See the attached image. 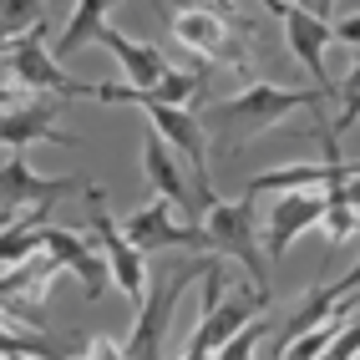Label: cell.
<instances>
[{"label": "cell", "mask_w": 360, "mask_h": 360, "mask_svg": "<svg viewBox=\"0 0 360 360\" xmlns=\"http://www.w3.org/2000/svg\"><path fill=\"white\" fill-rule=\"evenodd\" d=\"M203 249L208 254H224V259H233V264H244V274H249V290L259 295V300H269V264H264V254H259V233H254V203L249 198H233V203H224V198H213L208 208H203Z\"/></svg>", "instance_id": "obj_1"}, {"label": "cell", "mask_w": 360, "mask_h": 360, "mask_svg": "<svg viewBox=\"0 0 360 360\" xmlns=\"http://www.w3.org/2000/svg\"><path fill=\"white\" fill-rule=\"evenodd\" d=\"M6 56H11V71H15V82L26 91H56V102L97 97V82H77V77H66V71L51 61V51H46V20L31 26L26 36H15L6 46Z\"/></svg>", "instance_id": "obj_2"}, {"label": "cell", "mask_w": 360, "mask_h": 360, "mask_svg": "<svg viewBox=\"0 0 360 360\" xmlns=\"http://www.w3.org/2000/svg\"><path fill=\"white\" fill-rule=\"evenodd\" d=\"M315 102H325L320 91H295V86H269V82H259V86H244L233 102H219L208 117H213V122H233V127L264 132V127L284 122L290 112H300V107H315Z\"/></svg>", "instance_id": "obj_3"}, {"label": "cell", "mask_w": 360, "mask_h": 360, "mask_svg": "<svg viewBox=\"0 0 360 360\" xmlns=\"http://www.w3.org/2000/svg\"><path fill=\"white\" fill-rule=\"evenodd\" d=\"M86 208H91V229H97V238H102L107 274L117 279V290H122L132 304H142V300H148V259H142L127 238H122L117 219H112L107 203H102V188H91V183H86Z\"/></svg>", "instance_id": "obj_4"}, {"label": "cell", "mask_w": 360, "mask_h": 360, "mask_svg": "<svg viewBox=\"0 0 360 360\" xmlns=\"http://www.w3.org/2000/svg\"><path fill=\"white\" fill-rule=\"evenodd\" d=\"M208 264V259H203ZM203 264H188V269H173V279L158 284V290H148V300L137 304V325L127 335V360H162V335H167V320H173V304L178 295L188 290V279L203 274Z\"/></svg>", "instance_id": "obj_5"}, {"label": "cell", "mask_w": 360, "mask_h": 360, "mask_svg": "<svg viewBox=\"0 0 360 360\" xmlns=\"http://www.w3.org/2000/svg\"><path fill=\"white\" fill-rule=\"evenodd\" d=\"M320 213H325V193H279L269 203V213H264V244H259L264 264L290 254L295 238L320 224Z\"/></svg>", "instance_id": "obj_6"}, {"label": "cell", "mask_w": 360, "mask_h": 360, "mask_svg": "<svg viewBox=\"0 0 360 360\" xmlns=\"http://www.w3.org/2000/svg\"><path fill=\"white\" fill-rule=\"evenodd\" d=\"M117 229H122V238H127L142 259H148V254H162V249H203V229H198V224H178L167 203L137 208L132 219L117 224Z\"/></svg>", "instance_id": "obj_7"}, {"label": "cell", "mask_w": 360, "mask_h": 360, "mask_svg": "<svg viewBox=\"0 0 360 360\" xmlns=\"http://www.w3.org/2000/svg\"><path fill=\"white\" fill-rule=\"evenodd\" d=\"M279 20H284V31H290V51H295V61L315 77V91L320 97H330V77H325V46H330V20L325 15H315L309 6H269Z\"/></svg>", "instance_id": "obj_8"}, {"label": "cell", "mask_w": 360, "mask_h": 360, "mask_svg": "<svg viewBox=\"0 0 360 360\" xmlns=\"http://www.w3.org/2000/svg\"><path fill=\"white\" fill-rule=\"evenodd\" d=\"M355 178V162L345 158H325V162H295V167H274V173H259L249 178L244 198L254 203L259 193H325L335 183H350Z\"/></svg>", "instance_id": "obj_9"}, {"label": "cell", "mask_w": 360, "mask_h": 360, "mask_svg": "<svg viewBox=\"0 0 360 360\" xmlns=\"http://www.w3.org/2000/svg\"><path fill=\"white\" fill-rule=\"evenodd\" d=\"M61 193H71V178H41L26 162V153H11L6 162H0V213L51 208Z\"/></svg>", "instance_id": "obj_10"}, {"label": "cell", "mask_w": 360, "mask_h": 360, "mask_svg": "<svg viewBox=\"0 0 360 360\" xmlns=\"http://www.w3.org/2000/svg\"><path fill=\"white\" fill-rule=\"evenodd\" d=\"M173 36L188 46V51H198L208 61H233L244 66V56H238V46L224 26V15L213 6H193V11H173Z\"/></svg>", "instance_id": "obj_11"}, {"label": "cell", "mask_w": 360, "mask_h": 360, "mask_svg": "<svg viewBox=\"0 0 360 360\" xmlns=\"http://www.w3.org/2000/svg\"><path fill=\"white\" fill-rule=\"evenodd\" d=\"M142 167H148V183H153L158 203L178 208V213H188V224L203 219V208H198V198H193V183L183 178V167H178L173 148H167V142H162L158 132L148 137V148H142Z\"/></svg>", "instance_id": "obj_12"}, {"label": "cell", "mask_w": 360, "mask_h": 360, "mask_svg": "<svg viewBox=\"0 0 360 360\" xmlns=\"http://www.w3.org/2000/svg\"><path fill=\"white\" fill-rule=\"evenodd\" d=\"M56 112H61L56 97H36V102H26V107L0 112V148L26 153L31 142H61V132H51V127H56Z\"/></svg>", "instance_id": "obj_13"}, {"label": "cell", "mask_w": 360, "mask_h": 360, "mask_svg": "<svg viewBox=\"0 0 360 360\" xmlns=\"http://www.w3.org/2000/svg\"><path fill=\"white\" fill-rule=\"evenodd\" d=\"M46 254L56 259V269H71V274L82 279L86 300H102V295H107V279H112V274H107V259L91 254L77 233H66V229L51 224V229H46Z\"/></svg>", "instance_id": "obj_14"}, {"label": "cell", "mask_w": 360, "mask_h": 360, "mask_svg": "<svg viewBox=\"0 0 360 360\" xmlns=\"http://www.w3.org/2000/svg\"><path fill=\"white\" fill-rule=\"evenodd\" d=\"M107 51L122 61V71H127V86L132 91H153L158 82H162V71H167V61H162V51L158 46H142V41H132V36H122L117 26H102V36H97Z\"/></svg>", "instance_id": "obj_15"}, {"label": "cell", "mask_w": 360, "mask_h": 360, "mask_svg": "<svg viewBox=\"0 0 360 360\" xmlns=\"http://www.w3.org/2000/svg\"><path fill=\"white\" fill-rule=\"evenodd\" d=\"M46 229H51V208H26V213H15V224L0 229V269H20V264L41 259Z\"/></svg>", "instance_id": "obj_16"}, {"label": "cell", "mask_w": 360, "mask_h": 360, "mask_svg": "<svg viewBox=\"0 0 360 360\" xmlns=\"http://www.w3.org/2000/svg\"><path fill=\"white\" fill-rule=\"evenodd\" d=\"M345 295H355V269L340 279V284H330V290H315V295H309L300 309H295V315L290 320H284V330H279V345H274V355L284 350V345H290L295 340V335H309V330H315V325H325L330 315H335V304H340ZM269 355V360H274Z\"/></svg>", "instance_id": "obj_17"}, {"label": "cell", "mask_w": 360, "mask_h": 360, "mask_svg": "<svg viewBox=\"0 0 360 360\" xmlns=\"http://www.w3.org/2000/svg\"><path fill=\"white\" fill-rule=\"evenodd\" d=\"M102 26H107V6H102V0H82V6H71V20H66V31L56 36V46H46V51H51V61L71 56V51H82L86 41H97Z\"/></svg>", "instance_id": "obj_18"}, {"label": "cell", "mask_w": 360, "mask_h": 360, "mask_svg": "<svg viewBox=\"0 0 360 360\" xmlns=\"http://www.w3.org/2000/svg\"><path fill=\"white\" fill-rule=\"evenodd\" d=\"M320 224H325V233H330V244H350V238H355V178L325 188V213H320Z\"/></svg>", "instance_id": "obj_19"}, {"label": "cell", "mask_w": 360, "mask_h": 360, "mask_svg": "<svg viewBox=\"0 0 360 360\" xmlns=\"http://www.w3.org/2000/svg\"><path fill=\"white\" fill-rule=\"evenodd\" d=\"M198 86H203L198 71H173V66H167V71H162V82H158L153 91H142V97L158 102V107H183V112H188V102H193V91H198Z\"/></svg>", "instance_id": "obj_20"}, {"label": "cell", "mask_w": 360, "mask_h": 360, "mask_svg": "<svg viewBox=\"0 0 360 360\" xmlns=\"http://www.w3.org/2000/svg\"><path fill=\"white\" fill-rule=\"evenodd\" d=\"M46 20V6L41 0H0V41H15L20 26H41Z\"/></svg>", "instance_id": "obj_21"}, {"label": "cell", "mask_w": 360, "mask_h": 360, "mask_svg": "<svg viewBox=\"0 0 360 360\" xmlns=\"http://www.w3.org/2000/svg\"><path fill=\"white\" fill-rule=\"evenodd\" d=\"M259 340H264V320H249L244 330H233L229 340L213 350V360H254L259 355Z\"/></svg>", "instance_id": "obj_22"}, {"label": "cell", "mask_w": 360, "mask_h": 360, "mask_svg": "<svg viewBox=\"0 0 360 360\" xmlns=\"http://www.w3.org/2000/svg\"><path fill=\"white\" fill-rule=\"evenodd\" d=\"M330 41H345V46L360 41V20H355V11H350L345 20H335V26H330Z\"/></svg>", "instance_id": "obj_23"}, {"label": "cell", "mask_w": 360, "mask_h": 360, "mask_svg": "<svg viewBox=\"0 0 360 360\" xmlns=\"http://www.w3.org/2000/svg\"><path fill=\"white\" fill-rule=\"evenodd\" d=\"M82 360H127V350H122V345H112V340H91Z\"/></svg>", "instance_id": "obj_24"}, {"label": "cell", "mask_w": 360, "mask_h": 360, "mask_svg": "<svg viewBox=\"0 0 360 360\" xmlns=\"http://www.w3.org/2000/svg\"><path fill=\"white\" fill-rule=\"evenodd\" d=\"M11 107H15V91H11V86H0V112H11Z\"/></svg>", "instance_id": "obj_25"}, {"label": "cell", "mask_w": 360, "mask_h": 360, "mask_svg": "<svg viewBox=\"0 0 360 360\" xmlns=\"http://www.w3.org/2000/svg\"><path fill=\"white\" fill-rule=\"evenodd\" d=\"M6 330H15V320L6 315V309H0V335H6Z\"/></svg>", "instance_id": "obj_26"}, {"label": "cell", "mask_w": 360, "mask_h": 360, "mask_svg": "<svg viewBox=\"0 0 360 360\" xmlns=\"http://www.w3.org/2000/svg\"><path fill=\"white\" fill-rule=\"evenodd\" d=\"M6 224H15V213H0V229H6Z\"/></svg>", "instance_id": "obj_27"}, {"label": "cell", "mask_w": 360, "mask_h": 360, "mask_svg": "<svg viewBox=\"0 0 360 360\" xmlns=\"http://www.w3.org/2000/svg\"><path fill=\"white\" fill-rule=\"evenodd\" d=\"M6 46H11V41H0V51H6Z\"/></svg>", "instance_id": "obj_28"}]
</instances>
